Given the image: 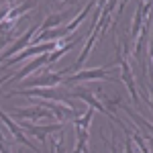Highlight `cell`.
I'll use <instances>...</instances> for the list:
<instances>
[{"mask_svg": "<svg viewBox=\"0 0 153 153\" xmlns=\"http://www.w3.org/2000/svg\"><path fill=\"white\" fill-rule=\"evenodd\" d=\"M10 96H29V98H41V100H47V102H61V104L71 106L70 94L68 92H61V90H51V88H31V90H10L6 92L4 98H10ZM74 108V106H71Z\"/></svg>", "mask_w": 153, "mask_h": 153, "instance_id": "6da1fadb", "label": "cell"}, {"mask_svg": "<svg viewBox=\"0 0 153 153\" xmlns=\"http://www.w3.org/2000/svg\"><path fill=\"white\" fill-rule=\"evenodd\" d=\"M114 63L120 65V78H123V82H125V86H127V90H129L133 102L141 108V98H139V94H137L135 76H133V70H131L129 61H127V55H123V51H120V43H118V41H117V61H114Z\"/></svg>", "mask_w": 153, "mask_h": 153, "instance_id": "7a4b0ae2", "label": "cell"}, {"mask_svg": "<svg viewBox=\"0 0 153 153\" xmlns=\"http://www.w3.org/2000/svg\"><path fill=\"white\" fill-rule=\"evenodd\" d=\"M10 114H14L19 120H37V123H47V125H49V120H55L51 110H47V108H43L39 104L31 106V108H16V106H12Z\"/></svg>", "mask_w": 153, "mask_h": 153, "instance_id": "3957f363", "label": "cell"}, {"mask_svg": "<svg viewBox=\"0 0 153 153\" xmlns=\"http://www.w3.org/2000/svg\"><path fill=\"white\" fill-rule=\"evenodd\" d=\"M114 63H106L102 68H96V70H84L80 74H74V76H65L63 78V84H76V82H86V80H108V82H114L110 76H108V70L112 68Z\"/></svg>", "mask_w": 153, "mask_h": 153, "instance_id": "277c9868", "label": "cell"}, {"mask_svg": "<svg viewBox=\"0 0 153 153\" xmlns=\"http://www.w3.org/2000/svg\"><path fill=\"white\" fill-rule=\"evenodd\" d=\"M19 127H21L25 133H29L31 137H35V139H39V141H43V143L47 139V135L63 129L61 125H55V123H49V125H33L31 120H19Z\"/></svg>", "mask_w": 153, "mask_h": 153, "instance_id": "5b68a950", "label": "cell"}, {"mask_svg": "<svg viewBox=\"0 0 153 153\" xmlns=\"http://www.w3.org/2000/svg\"><path fill=\"white\" fill-rule=\"evenodd\" d=\"M63 78H65V74L63 71H43L39 78H33V80H29V82L23 84V88H35V86H43V88H53V86H57V84H63Z\"/></svg>", "mask_w": 153, "mask_h": 153, "instance_id": "8992f818", "label": "cell"}, {"mask_svg": "<svg viewBox=\"0 0 153 153\" xmlns=\"http://www.w3.org/2000/svg\"><path fill=\"white\" fill-rule=\"evenodd\" d=\"M55 47H57V41H47V43H37V45H31V47H25L16 57L6 59V65H14V63H19L27 57H33L35 53H51Z\"/></svg>", "mask_w": 153, "mask_h": 153, "instance_id": "52a82bcc", "label": "cell"}, {"mask_svg": "<svg viewBox=\"0 0 153 153\" xmlns=\"http://www.w3.org/2000/svg\"><path fill=\"white\" fill-rule=\"evenodd\" d=\"M0 120H2V123H4V125L8 127V131L12 133V137H14V139H16L19 143H21V145H27V147H31V149H35V153H43L41 149H39V147H37V145H33V143L29 141V137H27V133H25V131L21 129L19 125H14V123L10 120V117H8V114H6L4 110H0Z\"/></svg>", "mask_w": 153, "mask_h": 153, "instance_id": "ba28073f", "label": "cell"}, {"mask_svg": "<svg viewBox=\"0 0 153 153\" xmlns=\"http://www.w3.org/2000/svg\"><path fill=\"white\" fill-rule=\"evenodd\" d=\"M39 29H41V23L33 25V27H31V29H29L27 33H23V35H21L19 39H16V41H14V45H12V47L8 49V51H4V55H2L0 59H8L10 55H14L16 51H23V49L27 47L29 43H31V39H33V37L37 35V31H39Z\"/></svg>", "mask_w": 153, "mask_h": 153, "instance_id": "9c48e42d", "label": "cell"}, {"mask_svg": "<svg viewBox=\"0 0 153 153\" xmlns=\"http://www.w3.org/2000/svg\"><path fill=\"white\" fill-rule=\"evenodd\" d=\"M92 6H96V2H94V0L86 2V6H84L82 10L78 12V14H76V16H74V19H71V21H70L68 25H63V27H61V31H63V37H68V35L71 33V31H74V29H78V27L82 25V21L86 19V16H88V12L92 10Z\"/></svg>", "mask_w": 153, "mask_h": 153, "instance_id": "30bf717a", "label": "cell"}, {"mask_svg": "<svg viewBox=\"0 0 153 153\" xmlns=\"http://www.w3.org/2000/svg\"><path fill=\"white\" fill-rule=\"evenodd\" d=\"M70 96H74V98H80V100H84L86 104H90V108H94V110H98V112H102V114H108L106 112V108H104V104L96 98L92 92H86V90H74Z\"/></svg>", "mask_w": 153, "mask_h": 153, "instance_id": "8fae6325", "label": "cell"}, {"mask_svg": "<svg viewBox=\"0 0 153 153\" xmlns=\"http://www.w3.org/2000/svg\"><path fill=\"white\" fill-rule=\"evenodd\" d=\"M74 8H68L63 12H57V14H51L45 19V23H41V29L39 31H47V29H57V27H63V21H68L71 16Z\"/></svg>", "mask_w": 153, "mask_h": 153, "instance_id": "7c38bea8", "label": "cell"}, {"mask_svg": "<svg viewBox=\"0 0 153 153\" xmlns=\"http://www.w3.org/2000/svg\"><path fill=\"white\" fill-rule=\"evenodd\" d=\"M41 65H47V53H43L39 59H35V61H31L29 65H25L21 71H16L12 78H8L10 82H19V80H23V78H27L29 74H33V71L37 70V68H41Z\"/></svg>", "mask_w": 153, "mask_h": 153, "instance_id": "4fadbf2b", "label": "cell"}, {"mask_svg": "<svg viewBox=\"0 0 153 153\" xmlns=\"http://www.w3.org/2000/svg\"><path fill=\"white\" fill-rule=\"evenodd\" d=\"M16 153H23V149H19V151H16Z\"/></svg>", "mask_w": 153, "mask_h": 153, "instance_id": "5bb4252c", "label": "cell"}, {"mask_svg": "<svg viewBox=\"0 0 153 153\" xmlns=\"http://www.w3.org/2000/svg\"><path fill=\"white\" fill-rule=\"evenodd\" d=\"M90 153H94V149H90Z\"/></svg>", "mask_w": 153, "mask_h": 153, "instance_id": "9a60e30c", "label": "cell"}]
</instances>
